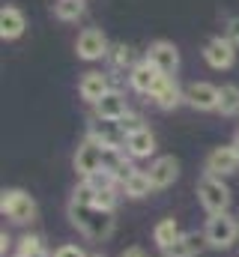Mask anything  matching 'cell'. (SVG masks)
<instances>
[{"mask_svg":"<svg viewBox=\"0 0 239 257\" xmlns=\"http://www.w3.org/2000/svg\"><path fill=\"white\" fill-rule=\"evenodd\" d=\"M150 183H153V189L156 192H162V189H168V186H174L179 177V162L174 156H159L153 165H150Z\"/></svg>","mask_w":239,"mask_h":257,"instance_id":"8fae6325","label":"cell"},{"mask_svg":"<svg viewBox=\"0 0 239 257\" xmlns=\"http://www.w3.org/2000/svg\"><path fill=\"white\" fill-rule=\"evenodd\" d=\"M54 257H90V254L84 248H78V245H60L54 251Z\"/></svg>","mask_w":239,"mask_h":257,"instance_id":"f1b7e54d","label":"cell"},{"mask_svg":"<svg viewBox=\"0 0 239 257\" xmlns=\"http://www.w3.org/2000/svg\"><path fill=\"white\" fill-rule=\"evenodd\" d=\"M45 251V245H42V239L39 236H33V233H27V236H21L18 239V254L21 257H36Z\"/></svg>","mask_w":239,"mask_h":257,"instance_id":"cb8c5ba5","label":"cell"},{"mask_svg":"<svg viewBox=\"0 0 239 257\" xmlns=\"http://www.w3.org/2000/svg\"><path fill=\"white\" fill-rule=\"evenodd\" d=\"M9 242H12V239H9L6 233H0V251H3V257H6V248H9Z\"/></svg>","mask_w":239,"mask_h":257,"instance_id":"1f68e13d","label":"cell"},{"mask_svg":"<svg viewBox=\"0 0 239 257\" xmlns=\"http://www.w3.org/2000/svg\"><path fill=\"white\" fill-rule=\"evenodd\" d=\"M54 15L60 21H78L84 15V0H57L54 3Z\"/></svg>","mask_w":239,"mask_h":257,"instance_id":"603a6c76","label":"cell"},{"mask_svg":"<svg viewBox=\"0 0 239 257\" xmlns=\"http://www.w3.org/2000/svg\"><path fill=\"white\" fill-rule=\"evenodd\" d=\"M108 57H111V66L114 69H126V66H132V48L129 45H114L108 51Z\"/></svg>","mask_w":239,"mask_h":257,"instance_id":"d4e9b609","label":"cell"},{"mask_svg":"<svg viewBox=\"0 0 239 257\" xmlns=\"http://www.w3.org/2000/svg\"><path fill=\"white\" fill-rule=\"evenodd\" d=\"M93 206L114 212V209H117V189H105V192H96V203H93Z\"/></svg>","mask_w":239,"mask_h":257,"instance_id":"484cf974","label":"cell"},{"mask_svg":"<svg viewBox=\"0 0 239 257\" xmlns=\"http://www.w3.org/2000/svg\"><path fill=\"white\" fill-rule=\"evenodd\" d=\"M236 218H239V215H236Z\"/></svg>","mask_w":239,"mask_h":257,"instance_id":"8d00e7d4","label":"cell"},{"mask_svg":"<svg viewBox=\"0 0 239 257\" xmlns=\"http://www.w3.org/2000/svg\"><path fill=\"white\" fill-rule=\"evenodd\" d=\"M197 197H200V206L209 212V215H221L227 212L230 206V189L224 186L221 177H212V174H203L200 183H197Z\"/></svg>","mask_w":239,"mask_h":257,"instance_id":"7a4b0ae2","label":"cell"},{"mask_svg":"<svg viewBox=\"0 0 239 257\" xmlns=\"http://www.w3.org/2000/svg\"><path fill=\"white\" fill-rule=\"evenodd\" d=\"M102 168H105V147H102L99 141L87 138V141L75 150V171L87 180V177L99 174Z\"/></svg>","mask_w":239,"mask_h":257,"instance_id":"5b68a950","label":"cell"},{"mask_svg":"<svg viewBox=\"0 0 239 257\" xmlns=\"http://www.w3.org/2000/svg\"><path fill=\"white\" fill-rule=\"evenodd\" d=\"M126 153H129V159H150V156L156 153V138H153V132H150V128H141V132L129 135V138H126Z\"/></svg>","mask_w":239,"mask_h":257,"instance_id":"ac0fdd59","label":"cell"},{"mask_svg":"<svg viewBox=\"0 0 239 257\" xmlns=\"http://www.w3.org/2000/svg\"><path fill=\"white\" fill-rule=\"evenodd\" d=\"M108 90H111V87H108V75H102V72H87V75L81 78V84H78L81 99L90 102V105H96Z\"/></svg>","mask_w":239,"mask_h":257,"instance_id":"2e32d148","label":"cell"},{"mask_svg":"<svg viewBox=\"0 0 239 257\" xmlns=\"http://www.w3.org/2000/svg\"><path fill=\"white\" fill-rule=\"evenodd\" d=\"M120 257H147V254H144V248H138V245H132V248H126V251H123Z\"/></svg>","mask_w":239,"mask_h":257,"instance_id":"4dcf8cb0","label":"cell"},{"mask_svg":"<svg viewBox=\"0 0 239 257\" xmlns=\"http://www.w3.org/2000/svg\"><path fill=\"white\" fill-rule=\"evenodd\" d=\"M93 114H96L99 120H123V117L129 114V102H126V96H123L120 90H108V93L93 105Z\"/></svg>","mask_w":239,"mask_h":257,"instance_id":"4fadbf2b","label":"cell"},{"mask_svg":"<svg viewBox=\"0 0 239 257\" xmlns=\"http://www.w3.org/2000/svg\"><path fill=\"white\" fill-rule=\"evenodd\" d=\"M203 60L212 69H230L236 63V45L227 36H215L203 45Z\"/></svg>","mask_w":239,"mask_h":257,"instance_id":"ba28073f","label":"cell"},{"mask_svg":"<svg viewBox=\"0 0 239 257\" xmlns=\"http://www.w3.org/2000/svg\"><path fill=\"white\" fill-rule=\"evenodd\" d=\"M227 39H230L233 45H239V18H230V21H227Z\"/></svg>","mask_w":239,"mask_h":257,"instance_id":"f546056e","label":"cell"},{"mask_svg":"<svg viewBox=\"0 0 239 257\" xmlns=\"http://www.w3.org/2000/svg\"><path fill=\"white\" fill-rule=\"evenodd\" d=\"M230 147L236 150V156H239V135H236V138H233V144H230Z\"/></svg>","mask_w":239,"mask_h":257,"instance_id":"d6a6232c","label":"cell"},{"mask_svg":"<svg viewBox=\"0 0 239 257\" xmlns=\"http://www.w3.org/2000/svg\"><path fill=\"white\" fill-rule=\"evenodd\" d=\"M72 200H75V203H90V206H93V203H96V189L84 180V183L72 192Z\"/></svg>","mask_w":239,"mask_h":257,"instance_id":"4316f807","label":"cell"},{"mask_svg":"<svg viewBox=\"0 0 239 257\" xmlns=\"http://www.w3.org/2000/svg\"><path fill=\"white\" fill-rule=\"evenodd\" d=\"M75 51H78V57L81 60H99V57H108V39H105V33L102 30H96V27H87V30H81L78 33V42H75Z\"/></svg>","mask_w":239,"mask_h":257,"instance_id":"52a82bcc","label":"cell"},{"mask_svg":"<svg viewBox=\"0 0 239 257\" xmlns=\"http://www.w3.org/2000/svg\"><path fill=\"white\" fill-rule=\"evenodd\" d=\"M185 102L197 111H218V87L209 81H194L185 87Z\"/></svg>","mask_w":239,"mask_h":257,"instance_id":"30bf717a","label":"cell"},{"mask_svg":"<svg viewBox=\"0 0 239 257\" xmlns=\"http://www.w3.org/2000/svg\"><path fill=\"white\" fill-rule=\"evenodd\" d=\"M123 192L129 194V197H147V194L156 192V189H153V183H150V174H147V171H135L129 180H123Z\"/></svg>","mask_w":239,"mask_h":257,"instance_id":"44dd1931","label":"cell"},{"mask_svg":"<svg viewBox=\"0 0 239 257\" xmlns=\"http://www.w3.org/2000/svg\"><path fill=\"white\" fill-rule=\"evenodd\" d=\"M120 126H123V132H126V138H129V135H135V132H141V128H147V126H144V120H141V117H135V114H126V117L120 120Z\"/></svg>","mask_w":239,"mask_h":257,"instance_id":"83f0119b","label":"cell"},{"mask_svg":"<svg viewBox=\"0 0 239 257\" xmlns=\"http://www.w3.org/2000/svg\"><path fill=\"white\" fill-rule=\"evenodd\" d=\"M0 212L12 218L15 224H27L36 218V200L21 189H3L0 194Z\"/></svg>","mask_w":239,"mask_h":257,"instance_id":"3957f363","label":"cell"},{"mask_svg":"<svg viewBox=\"0 0 239 257\" xmlns=\"http://www.w3.org/2000/svg\"><path fill=\"white\" fill-rule=\"evenodd\" d=\"M147 60L156 66L162 75H174L179 69V51L174 42H165V39H159V42H153L150 48H147Z\"/></svg>","mask_w":239,"mask_h":257,"instance_id":"9c48e42d","label":"cell"},{"mask_svg":"<svg viewBox=\"0 0 239 257\" xmlns=\"http://www.w3.org/2000/svg\"><path fill=\"white\" fill-rule=\"evenodd\" d=\"M203 236H206V245H212V248H230L239 236V218H233L230 212L209 215Z\"/></svg>","mask_w":239,"mask_h":257,"instance_id":"277c9868","label":"cell"},{"mask_svg":"<svg viewBox=\"0 0 239 257\" xmlns=\"http://www.w3.org/2000/svg\"><path fill=\"white\" fill-rule=\"evenodd\" d=\"M218 111H221L224 117L239 114V87L236 84H224V87H218Z\"/></svg>","mask_w":239,"mask_h":257,"instance_id":"7402d4cb","label":"cell"},{"mask_svg":"<svg viewBox=\"0 0 239 257\" xmlns=\"http://www.w3.org/2000/svg\"><path fill=\"white\" fill-rule=\"evenodd\" d=\"M69 221H72L87 239H96V242L108 239V236L114 233V224H117L114 212L99 209V206H90V203H75V200H69Z\"/></svg>","mask_w":239,"mask_h":257,"instance_id":"6da1fadb","label":"cell"},{"mask_svg":"<svg viewBox=\"0 0 239 257\" xmlns=\"http://www.w3.org/2000/svg\"><path fill=\"white\" fill-rule=\"evenodd\" d=\"M179 236V224H177V218H162L156 227H153V242L159 245V248H168V245H174Z\"/></svg>","mask_w":239,"mask_h":257,"instance_id":"ffe728a7","label":"cell"},{"mask_svg":"<svg viewBox=\"0 0 239 257\" xmlns=\"http://www.w3.org/2000/svg\"><path fill=\"white\" fill-rule=\"evenodd\" d=\"M236 168H239V156L233 147H215L206 156V174H212V177H227Z\"/></svg>","mask_w":239,"mask_h":257,"instance_id":"5bb4252c","label":"cell"},{"mask_svg":"<svg viewBox=\"0 0 239 257\" xmlns=\"http://www.w3.org/2000/svg\"><path fill=\"white\" fill-rule=\"evenodd\" d=\"M36 257H54V254H48V251H42V254H36Z\"/></svg>","mask_w":239,"mask_h":257,"instance_id":"836d02e7","label":"cell"},{"mask_svg":"<svg viewBox=\"0 0 239 257\" xmlns=\"http://www.w3.org/2000/svg\"><path fill=\"white\" fill-rule=\"evenodd\" d=\"M159 78H162V72L150 63V60L135 63L132 69H129V84H132V90H135V93H144V96H153Z\"/></svg>","mask_w":239,"mask_h":257,"instance_id":"7c38bea8","label":"cell"},{"mask_svg":"<svg viewBox=\"0 0 239 257\" xmlns=\"http://www.w3.org/2000/svg\"><path fill=\"white\" fill-rule=\"evenodd\" d=\"M15 257H21V254H15Z\"/></svg>","mask_w":239,"mask_h":257,"instance_id":"d590c367","label":"cell"},{"mask_svg":"<svg viewBox=\"0 0 239 257\" xmlns=\"http://www.w3.org/2000/svg\"><path fill=\"white\" fill-rule=\"evenodd\" d=\"M27 27V18L18 6H3L0 9V36L3 39H18Z\"/></svg>","mask_w":239,"mask_h":257,"instance_id":"e0dca14e","label":"cell"},{"mask_svg":"<svg viewBox=\"0 0 239 257\" xmlns=\"http://www.w3.org/2000/svg\"><path fill=\"white\" fill-rule=\"evenodd\" d=\"M150 99H153V102H156L162 111H171V108H177L179 102L185 99V90H179V84L171 78V75H162Z\"/></svg>","mask_w":239,"mask_h":257,"instance_id":"9a60e30c","label":"cell"},{"mask_svg":"<svg viewBox=\"0 0 239 257\" xmlns=\"http://www.w3.org/2000/svg\"><path fill=\"white\" fill-rule=\"evenodd\" d=\"M87 138L99 141L105 150H126V132L120 126V120H99V117H93Z\"/></svg>","mask_w":239,"mask_h":257,"instance_id":"8992f818","label":"cell"},{"mask_svg":"<svg viewBox=\"0 0 239 257\" xmlns=\"http://www.w3.org/2000/svg\"><path fill=\"white\" fill-rule=\"evenodd\" d=\"M93 257H99V254H93Z\"/></svg>","mask_w":239,"mask_h":257,"instance_id":"e575fe53","label":"cell"},{"mask_svg":"<svg viewBox=\"0 0 239 257\" xmlns=\"http://www.w3.org/2000/svg\"><path fill=\"white\" fill-rule=\"evenodd\" d=\"M206 236H197V233H182L174 245L162 248V257H197L203 248Z\"/></svg>","mask_w":239,"mask_h":257,"instance_id":"d6986e66","label":"cell"}]
</instances>
